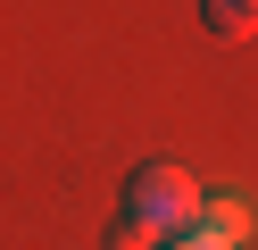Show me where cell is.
<instances>
[{"label": "cell", "instance_id": "cell-1", "mask_svg": "<svg viewBox=\"0 0 258 250\" xmlns=\"http://www.w3.org/2000/svg\"><path fill=\"white\" fill-rule=\"evenodd\" d=\"M200 175H183V167H134V183H125V217L117 225L150 233V242H175V233L200 225Z\"/></svg>", "mask_w": 258, "mask_h": 250}, {"label": "cell", "instance_id": "cell-3", "mask_svg": "<svg viewBox=\"0 0 258 250\" xmlns=\"http://www.w3.org/2000/svg\"><path fill=\"white\" fill-rule=\"evenodd\" d=\"M158 250H233L225 233H208V225H191V233H175V242H158Z\"/></svg>", "mask_w": 258, "mask_h": 250}, {"label": "cell", "instance_id": "cell-2", "mask_svg": "<svg viewBox=\"0 0 258 250\" xmlns=\"http://www.w3.org/2000/svg\"><path fill=\"white\" fill-rule=\"evenodd\" d=\"M200 17L225 33V42H233V33H250V25H258V0H200Z\"/></svg>", "mask_w": 258, "mask_h": 250}]
</instances>
